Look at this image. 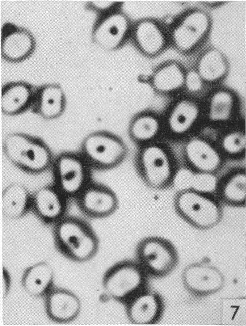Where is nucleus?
Wrapping results in <instances>:
<instances>
[{
  "mask_svg": "<svg viewBox=\"0 0 246 326\" xmlns=\"http://www.w3.org/2000/svg\"><path fill=\"white\" fill-rule=\"evenodd\" d=\"M53 184L69 200H75L91 182V168L79 153L59 154L51 166Z\"/></svg>",
  "mask_w": 246,
  "mask_h": 326,
  "instance_id": "7",
  "label": "nucleus"
},
{
  "mask_svg": "<svg viewBox=\"0 0 246 326\" xmlns=\"http://www.w3.org/2000/svg\"><path fill=\"white\" fill-rule=\"evenodd\" d=\"M159 128V122L155 117L144 114L132 120L129 126V133L134 141L146 142L154 138L158 133Z\"/></svg>",
  "mask_w": 246,
  "mask_h": 326,
  "instance_id": "26",
  "label": "nucleus"
},
{
  "mask_svg": "<svg viewBox=\"0 0 246 326\" xmlns=\"http://www.w3.org/2000/svg\"><path fill=\"white\" fill-rule=\"evenodd\" d=\"M126 28V20L123 16H109L99 23L95 31V38L100 45L112 48L122 39Z\"/></svg>",
  "mask_w": 246,
  "mask_h": 326,
  "instance_id": "21",
  "label": "nucleus"
},
{
  "mask_svg": "<svg viewBox=\"0 0 246 326\" xmlns=\"http://www.w3.org/2000/svg\"><path fill=\"white\" fill-rule=\"evenodd\" d=\"M3 152L14 166L30 174H39L51 168L54 158L48 145L40 138L21 132L8 134Z\"/></svg>",
  "mask_w": 246,
  "mask_h": 326,
  "instance_id": "2",
  "label": "nucleus"
},
{
  "mask_svg": "<svg viewBox=\"0 0 246 326\" xmlns=\"http://www.w3.org/2000/svg\"><path fill=\"white\" fill-rule=\"evenodd\" d=\"M226 69V62L222 54L216 50L212 49L201 57L197 72L202 79L214 81L222 77Z\"/></svg>",
  "mask_w": 246,
  "mask_h": 326,
  "instance_id": "24",
  "label": "nucleus"
},
{
  "mask_svg": "<svg viewBox=\"0 0 246 326\" xmlns=\"http://www.w3.org/2000/svg\"><path fill=\"white\" fill-rule=\"evenodd\" d=\"M233 99L230 93L219 91L212 96L210 103L209 116L214 120L228 119L232 110Z\"/></svg>",
  "mask_w": 246,
  "mask_h": 326,
  "instance_id": "28",
  "label": "nucleus"
},
{
  "mask_svg": "<svg viewBox=\"0 0 246 326\" xmlns=\"http://www.w3.org/2000/svg\"><path fill=\"white\" fill-rule=\"evenodd\" d=\"M149 279L135 259H125L114 263L107 269L102 284L107 295L123 305L149 286Z\"/></svg>",
  "mask_w": 246,
  "mask_h": 326,
  "instance_id": "3",
  "label": "nucleus"
},
{
  "mask_svg": "<svg viewBox=\"0 0 246 326\" xmlns=\"http://www.w3.org/2000/svg\"><path fill=\"white\" fill-rule=\"evenodd\" d=\"M209 25L208 16L202 11H196L187 14L174 31L175 44L182 51L191 50L205 37Z\"/></svg>",
  "mask_w": 246,
  "mask_h": 326,
  "instance_id": "15",
  "label": "nucleus"
},
{
  "mask_svg": "<svg viewBox=\"0 0 246 326\" xmlns=\"http://www.w3.org/2000/svg\"><path fill=\"white\" fill-rule=\"evenodd\" d=\"M79 153L91 169L108 170L124 161L128 149L120 137L107 131H98L83 139Z\"/></svg>",
  "mask_w": 246,
  "mask_h": 326,
  "instance_id": "5",
  "label": "nucleus"
},
{
  "mask_svg": "<svg viewBox=\"0 0 246 326\" xmlns=\"http://www.w3.org/2000/svg\"><path fill=\"white\" fill-rule=\"evenodd\" d=\"M44 297L46 313L53 321L68 323L75 320L80 314V299L69 290L53 287Z\"/></svg>",
  "mask_w": 246,
  "mask_h": 326,
  "instance_id": "14",
  "label": "nucleus"
},
{
  "mask_svg": "<svg viewBox=\"0 0 246 326\" xmlns=\"http://www.w3.org/2000/svg\"><path fill=\"white\" fill-rule=\"evenodd\" d=\"M245 137L240 132L228 134L225 137L222 143L225 151L231 154H236L242 151L245 148Z\"/></svg>",
  "mask_w": 246,
  "mask_h": 326,
  "instance_id": "30",
  "label": "nucleus"
},
{
  "mask_svg": "<svg viewBox=\"0 0 246 326\" xmlns=\"http://www.w3.org/2000/svg\"><path fill=\"white\" fill-rule=\"evenodd\" d=\"M3 270V281L5 283L3 285L5 286L3 288V296L4 297V296L7 294L9 289L10 280L9 275L6 270L4 269Z\"/></svg>",
  "mask_w": 246,
  "mask_h": 326,
  "instance_id": "33",
  "label": "nucleus"
},
{
  "mask_svg": "<svg viewBox=\"0 0 246 326\" xmlns=\"http://www.w3.org/2000/svg\"><path fill=\"white\" fill-rule=\"evenodd\" d=\"M136 163L142 179L150 188L161 190L172 184L175 172L171 156L163 147L145 146L138 152Z\"/></svg>",
  "mask_w": 246,
  "mask_h": 326,
  "instance_id": "8",
  "label": "nucleus"
},
{
  "mask_svg": "<svg viewBox=\"0 0 246 326\" xmlns=\"http://www.w3.org/2000/svg\"><path fill=\"white\" fill-rule=\"evenodd\" d=\"M217 187V180L211 172H201L194 174L191 190L208 194Z\"/></svg>",
  "mask_w": 246,
  "mask_h": 326,
  "instance_id": "29",
  "label": "nucleus"
},
{
  "mask_svg": "<svg viewBox=\"0 0 246 326\" xmlns=\"http://www.w3.org/2000/svg\"><path fill=\"white\" fill-rule=\"evenodd\" d=\"M31 195L28 188L20 183H12L7 185L2 193L3 215L13 220L24 217L31 211Z\"/></svg>",
  "mask_w": 246,
  "mask_h": 326,
  "instance_id": "18",
  "label": "nucleus"
},
{
  "mask_svg": "<svg viewBox=\"0 0 246 326\" xmlns=\"http://www.w3.org/2000/svg\"><path fill=\"white\" fill-rule=\"evenodd\" d=\"M205 194L193 190L178 191L174 200L177 214L184 221L199 230H208L221 220L220 205Z\"/></svg>",
  "mask_w": 246,
  "mask_h": 326,
  "instance_id": "6",
  "label": "nucleus"
},
{
  "mask_svg": "<svg viewBox=\"0 0 246 326\" xmlns=\"http://www.w3.org/2000/svg\"><path fill=\"white\" fill-rule=\"evenodd\" d=\"M79 211L91 219H102L113 215L118 209V196L109 186L91 181L74 200Z\"/></svg>",
  "mask_w": 246,
  "mask_h": 326,
  "instance_id": "9",
  "label": "nucleus"
},
{
  "mask_svg": "<svg viewBox=\"0 0 246 326\" xmlns=\"http://www.w3.org/2000/svg\"><path fill=\"white\" fill-rule=\"evenodd\" d=\"M1 55L6 60L18 62L28 58L35 48V40L29 30L6 23L1 30Z\"/></svg>",
  "mask_w": 246,
  "mask_h": 326,
  "instance_id": "13",
  "label": "nucleus"
},
{
  "mask_svg": "<svg viewBox=\"0 0 246 326\" xmlns=\"http://www.w3.org/2000/svg\"><path fill=\"white\" fill-rule=\"evenodd\" d=\"M52 233L56 248L71 261H88L99 250V240L95 231L79 217L66 215L53 226Z\"/></svg>",
  "mask_w": 246,
  "mask_h": 326,
  "instance_id": "1",
  "label": "nucleus"
},
{
  "mask_svg": "<svg viewBox=\"0 0 246 326\" xmlns=\"http://www.w3.org/2000/svg\"><path fill=\"white\" fill-rule=\"evenodd\" d=\"M135 260L149 278H164L176 268L179 255L169 240L150 236L140 240L135 250Z\"/></svg>",
  "mask_w": 246,
  "mask_h": 326,
  "instance_id": "4",
  "label": "nucleus"
},
{
  "mask_svg": "<svg viewBox=\"0 0 246 326\" xmlns=\"http://www.w3.org/2000/svg\"><path fill=\"white\" fill-rule=\"evenodd\" d=\"M54 272L46 262H39L28 267L24 272L21 283L25 291L31 296H45L53 287Z\"/></svg>",
  "mask_w": 246,
  "mask_h": 326,
  "instance_id": "19",
  "label": "nucleus"
},
{
  "mask_svg": "<svg viewBox=\"0 0 246 326\" xmlns=\"http://www.w3.org/2000/svg\"><path fill=\"white\" fill-rule=\"evenodd\" d=\"M197 105L189 100H182L177 103L171 110L168 119L170 130L175 133L185 132L193 124L197 118Z\"/></svg>",
  "mask_w": 246,
  "mask_h": 326,
  "instance_id": "22",
  "label": "nucleus"
},
{
  "mask_svg": "<svg viewBox=\"0 0 246 326\" xmlns=\"http://www.w3.org/2000/svg\"><path fill=\"white\" fill-rule=\"evenodd\" d=\"M194 174L187 168H181L175 172L172 184L178 191L191 190Z\"/></svg>",
  "mask_w": 246,
  "mask_h": 326,
  "instance_id": "31",
  "label": "nucleus"
},
{
  "mask_svg": "<svg viewBox=\"0 0 246 326\" xmlns=\"http://www.w3.org/2000/svg\"><path fill=\"white\" fill-rule=\"evenodd\" d=\"M136 38L141 49L148 54H156L164 46L163 33L159 27L152 21H145L138 25Z\"/></svg>",
  "mask_w": 246,
  "mask_h": 326,
  "instance_id": "23",
  "label": "nucleus"
},
{
  "mask_svg": "<svg viewBox=\"0 0 246 326\" xmlns=\"http://www.w3.org/2000/svg\"><path fill=\"white\" fill-rule=\"evenodd\" d=\"M223 199L228 203L240 205L246 201V174L237 173L229 177L220 190Z\"/></svg>",
  "mask_w": 246,
  "mask_h": 326,
  "instance_id": "27",
  "label": "nucleus"
},
{
  "mask_svg": "<svg viewBox=\"0 0 246 326\" xmlns=\"http://www.w3.org/2000/svg\"><path fill=\"white\" fill-rule=\"evenodd\" d=\"M184 77L180 67L176 64L166 65L154 74L153 83L154 88L161 92H168L179 88Z\"/></svg>",
  "mask_w": 246,
  "mask_h": 326,
  "instance_id": "25",
  "label": "nucleus"
},
{
  "mask_svg": "<svg viewBox=\"0 0 246 326\" xmlns=\"http://www.w3.org/2000/svg\"><path fill=\"white\" fill-rule=\"evenodd\" d=\"M182 282L186 291L193 296L203 298L220 291L225 278L217 267L202 263H194L184 269Z\"/></svg>",
  "mask_w": 246,
  "mask_h": 326,
  "instance_id": "10",
  "label": "nucleus"
},
{
  "mask_svg": "<svg viewBox=\"0 0 246 326\" xmlns=\"http://www.w3.org/2000/svg\"><path fill=\"white\" fill-rule=\"evenodd\" d=\"M202 79L197 72L190 71L185 78L187 89L192 92L198 91L202 86Z\"/></svg>",
  "mask_w": 246,
  "mask_h": 326,
  "instance_id": "32",
  "label": "nucleus"
},
{
  "mask_svg": "<svg viewBox=\"0 0 246 326\" xmlns=\"http://www.w3.org/2000/svg\"><path fill=\"white\" fill-rule=\"evenodd\" d=\"M185 151L190 163L201 172L212 173L220 165L221 158L218 152L201 139L190 141L186 146Z\"/></svg>",
  "mask_w": 246,
  "mask_h": 326,
  "instance_id": "20",
  "label": "nucleus"
},
{
  "mask_svg": "<svg viewBox=\"0 0 246 326\" xmlns=\"http://www.w3.org/2000/svg\"><path fill=\"white\" fill-rule=\"evenodd\" d=\"M123 306L128 320L139 325L157 324L162 318L165 308L162 295L149 286L131 297Z\"/></svg>",
  "mask_w": 246,
  "mask_h": 326,
  "instance_id": "11",
  "label": "nucleus"
},
{
  "mask_svg": "<svg viewBox=\"0 0 246 326\" xmlns=\"http://www.w3.org/2000/svg\"><path fill=\"white\" fill-rule=\"evenodd\" d=\"M65 106L64 92L56 83L43 85L35 88L31 109L46 119L60 117Z\"/></svg>",
  "mask_w": 246,
  "mask_h": 326,
  "instance_id": "16",
  "label": "nucleus"
},
{
  "mask_svg": "<svg viewBox=\"0 0 246 326\" xmlns=\"http://www.w3.org/2000/svg\"><path fill=\"white\" fill-rule=\"evenodd\" d=\"M35 88L22 82H12L5 84L2 89L1 109L7 115L13 116L31 108Z\"/></svg>",
  "mask_w": 246,
  "mask_h": 326,
  "instance_id": "17",
  "label": "nucleus"
},
{
  "mask_svg": "<svg viewBox=\"0 0 246 326\" xmlns=\"http://www.w3.org/2000/svg\"><path fill=\"white\" fill-rule=\"evenodd\" d=\"M69 202L53 184L46 185L32 193L31 211L44 224L53 226L66 215Z\"/></svg>",
  "mask_w": 246,
  "mask_h": 326,
  "instance_id": "12",
  "label": "nucleus"
}]
</instances>
